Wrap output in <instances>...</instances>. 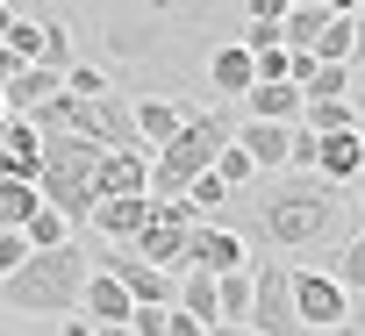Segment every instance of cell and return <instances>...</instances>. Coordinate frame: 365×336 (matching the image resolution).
<instances>
[{
  "mask_svg": "<svg viewBox=\"0 0 365 336\" xmlns=\"http://www.w3.org/2000/svg\"><path fill=\"white\" fill-rule=\"evenodd\" d=\"M237 201L244 208H222V222L265 258H322L358 229V208L322 172H258L251 187H237Z\"/></svg>",
  "mask_w": 365,
  "mask_h": 336,
  "instance_id": "6da1fadb",
  "label": "cell"
},
{
  "mask_svg": "<svg viewBox=\"0 0 365 336\" xmlns=\"http://www.w3.org/2000/svg\"><path fill=\"white\" fill-rule=\"evenodd\" d=\"M208 22H215V0H101V8H93L108 65H122V72L165 65L172 43L208 36Z\"/></svg>",
  "mask_w": 365,
  "mask_h": 336,
  "instance_id": "7a4b0ae2",
  "label": "cell"
},
{
  "mask_svg": "<svg viewBox=\"0 0 365 336\" xmlns=\"http://www.w3.org/2000/svg\"><path fill=\"white\" fill-rule=\"evenodd\" d=\"M86 272H93V258H86V243H79V229H72L65 243L29 251L15 272H0V308L22 315V322H58V315H72V308H79Z\"/></svg>",
  "mask_w": 365,
  "mask_h": 336,
  "instance_id": "3957f363",
  "label": "cell"
},
{
  "mask_svg": "<svg viewBox=\"0 0 365 336\" xmlns=\"http://www.w3.org/2000/svg\"><path fill=\"white\" fill-rule=\"evenodd\" d=\"M93 164H101V143L79 136V129H43V164H36V187L43 201L79 229L93 215Z\"/></svg>",
  "mask_w": 365,
  "mask_h": 336,
  "instance_id": "277c9868",
  "label": "cell"
},
{
  "mask_svg": "<svg viewBox=\"0 0 365 336\" xmlns=\"http://www.w3.org/2000/svg\"><path fill=\"white\" fill-rule=\"evenodd\" d=\"M287 293H294V315H301V329H329V322L358 315V293H351L336 272H322L315 258H287Z\"/></svg>",
  "mask_w": 365,
  "mask_h": 336,
  "instance_id": "5b68a950",
  "label": "cell"
},
{
  "mask_svg": "<svg viewBox=\"0 0 365 336\" xmlns=\"http://www.w3.org/2000/svg\"><path fill=\"white\" fill-rule=\"evenodd\" d=\"M194 208L179 201V194H150V215H143V229H136V258H150V265H165V272H179L187 265V236H194Z\"/></svg>",
  "mask_w": 365,
  "mask_h": 336,
  "instance_id": "8992f818",
  "label": "cell"
},
{
  "mask_svg": "<svg viewBox=\"0 0 365 336\" xmlns=\"http://www.w3.org/2000/svg\"><path fill=\"white\" fill-rule=\"evenodd\" d=\"M65 129H79V136H93L101 150H122V143H136V107L108 86V93H93V100H79L72 93V122Z\"/></svg>",
  "mask_w": 365,
  "mask_h": 336,
  "instance_id": "52a82bcc",
  "label": "cell"
},
{
  "mask_svg": "<svg viewBox=\"0 0 365 336\" xmlns=\"http://www.w3.org/2000/svg\"><path fill=\"white\" fill-rule=\"evenodd\" d=\"M237 265H251V243L222 215H201L194 236H187V265H179V272H237Z\"/></svg>",
  "mask_w": 365,
  "mask_h": 336,
  "instance_id": "ba28073f",
  "label": "cell"
},
{
  "mask_svg": "<svg viewBox=\"0 0 365 336\" xmlns=\"http://www.w3.org/2000/svg\"><path fill=\"white\" fill-rule=\"evenodd\" d=\"M308 172L351 187V179L365 172V129H358V122H351V129H322V136H315V164H308Z\"/></svg>",
  "mask_w": 365,
  "mask_h": 336,
  "instance_id": "9c48e42d",
  "label": "cell"
},
{
  "mask_svg": "<svg viewBox=\"0 0 365 336\" xmlns=\"http://www.w3.org/2000/svg\"><path fill=\"white\" fill-rule=\"evenodd\" d=\"M43 164V129L29 115H0V179H36Z\"/></svg>",
  "mask_w": 365,
  "mask_h": 336,
  "instance_id": "30bf717a",
  "label": "cell"
},
{
  "mask_svg": "<svg viewBox=\"0 0 365 336\" xmlns=\"http://www.w3.org/2000/svg\"><path fill=\"white\" fill-rule=\"evenodd\" d=\"M143 215H150V194H101L79 229H93V236H108V243H136Z\"/></svg>",
  "mask_w": 365,
  "mask_h": 336,
  "instance_id": "8fae6325",
  "label": "cell"
},
{
  "mask_svg": "<svg viewBox=\"0 0 365 336\" xmlns=\"http://www.w3.org/2000/svg\"><path fill=\"white\" fill-rule=\"evenodd\" d=\"M237 143L251 150L258 172H287V143H294V122H265V115H237Z\"/></svg>",
  "mask_w": 365,
  "mask_h": 336,
  "instance_id": "7c38bea8",
  "label": "cell"
},
{
  "mask_svg": "<svg viewBox=\"0 0 365 336\" xmlns=\"http://www.w3.org/2000/svg\"><path fill=\"white\" fill-rule=\"evenodd\" d=\"M129 107H136V143H150V150H158L165 136H179V122H187V107H194V100H179V93H136Z\"/></svg>",
  "mask_w": 365,
  "mask_h": 336,
  "instance_id": "4fadbf2b",
  "label": "cell"
},
{
  "mask_svg": "<svg viewBox=\"0 0 365 336\" xmlns=\"http://www.w3.org/2000/svg\"><path fill=\"white\" fill-rule=\"evenodd\" d=\"M129 308H136V300H129V286H122L108 265H93V272H86V286H79V315H86V322H129Z\"/></svg>",
  "mask_w": 365,
  "mask_h": 336,
  "instance_id": "5bb4252c",
  "label": "cell"
},
{
  "mask_svg": "<svg viewBox=\"0 0 365 336\" xmlns=\"http://www.w3.org/2000/svg\"><path fill=\"white\" fill-rule=\"evenodd\" d=\"M201 72H208V93L244 100V86H251V51H244V43H208Z\"/></svg>",
  "mask_w": 365,
  "mask_h": 336,
  "instance_id": "9a60e30c",
  "label": "cell"
},
{
  "mask_svg": "<svg viewBox=\"0 0 365 336\" xmlns=\"http://www.w3.org/2000/svg\"><path fill=\"white\" fill-rule=\"evenodd\" d=\"M58 86H65V72H51V65H15V79L0 86V100H8V115H29V107H43Z\"/></svg>",
  "mask_w": 365,
  "mask_h": 336,
  "instance_id": "2e32d148",
  "label": "cell"
},
{
  "mask_svg": "<svg viewBox=\"0 0 365 336\" xmlns=\"http://www.w3.org/2000/svg\"><path fill=\"white\" fill-rule=\"evenodd\" d=\"M322 22H329L322 0H294V8L279 15V43H287V51H308V43L322 36Z\"/></svg>",
  "mask_w": 365,
  "mask_h": 336,
  "instance_id": "e0dca14e",
  "label": "cell"
},
{
  "mask_svg": "<svg viewBox=\"0 0 365 336\" xmlns=\"http://www.w3.org/2000/svg\"><path fill=\"white\" fill-rule=\"evenodd\" d=\"M172 308H187L201 329L222 322V308H215V272H179V300H172Z\"/></svg>",
  "mask_w": 365,
  "mask_h": 336,
  "instance_id": "ac0fdd59",
  "label": "cell"
},
{
  "mask_svg": "<svg viewBox=\"0 0 365 336\" xmlns=\"http://www.w3.org/2000/svg\"><path fill=\"white\" fill-rule=\"evenodd\" d=\"M36 208H43V187L36 179H0V229H22Z\"/></svg>",
  "mask_w": 365,
  "mask_h": 336,
  "instance_id": "d6986e66",
  "label": "cell"
},
{
  "mask_svg": "<svg viewBox=\"0 0 365 336\" xmlns=\"http://www.w3.org/2000/svg\"><path fill=\"white\" fill-rule=\"evenodd\" d=\"M308 58H329V65H351V58H358V36H351V15H329V22H322V36L308 43Z\"/></svg>",
  "mask_w": 365,
  "mask_h": 336,
  "instance_id": "ffe728a7",
  "label": "cell"
},
{
  "mask_svg": "<svg viewBox=\"0 0 365 336\" xmlns=\"http://www.w3.org/2000/svg\"><path fill=\"white\" fill-rule=\"evenodd\" d=\"M215 308H222V322H244L251 315V265L215 272Z\"/></svg>",
  "mask_w": 365,
  "mask_h": 336,
  "instance_id": "44dd1931",
  "label": "cell"
},
{
  "mask_svg": "<svg viewBox=\"0 0 365 336\" xmlns=\"http://www.w3.org/2000/svg\"><path fill=\"white\" fill-rule=\"evenodd\" d=\"M329 272H336L351 293H365V222H358V229H351V236L329 251Z\"/></svg>",
  "mask_w": 365,
  "mask_h": 336,
  "instance_id": "7402d4cb",
  "label": "cell"
},
{
  "mask_svg": "<svg viewBox=\"0 0 365 336\" xmlns=\"http://www.w3.org/2000/svg\"><path fill=\"white\" fill-rule=\"evenodd\" d=\"M215 179H222V187H230V194H237V187H251V179H258V164H251V150H244V143H237V136H230V143H222V150H215Z\"/></svg>",
  "mask_w": 365,
  "mask_h": 336,
  "instance_id": "603a6c76",
  "label": "cell"
},
{
  "mask_svg": "<svg viewBox=\"0 0 365 336\" xmlns=\"http://www.w3.org/2000/svg\"><path fill=\"white\" fill-rule=\"evenodd\" d=\"M22 236H29V251H51V243H65V236H72V222H65V215H58V208L43 201V208H36V215L22 222Z\"/></svg>",
  "mask_w": 365,
  "mask_h": 336,
  "instance_id": "cb8c5ba5",
  "label": "cell"
},
{
  "mask_svg": "<svg viewBox=\"0 0 365 336\" xmlns=\"http://www.w3.org/2000/svg\"><path fill=\"white\" fill-rule=\"evenodd\" d=\"M79 51H72V29L58 22V15H43V51H36V65H51V72H65Z\"/></svg>",
  "mask_w": 365,
  "mask_h": 336,
  "instance_id": "d4e9b609",
  "label": "cell"
},
{
  "mask_svg": "<svg viewBox=\"0 0 365 336\" xmlns=\"http://www.w3.org/2000/svg\"><path fill=\"white\" fill-rule=\"evenodd\" d=\"M115 79H108V65H86V58H72L65 65V93H79V100H93V93H108Z\"/></svg>",
  "mask_w": 365,
  "mask_h": 336,
  "instance_id": "484cf974",
  "label": "cell"
},
{
  "mask_svg": "<svg viewBox=\"0 0 365 336\" xmlns=\"http://www.w3.org/2000/svg\"><path fill=\"white\" fill-rule=\"evenodd\" d=\"M22 258H29V236L22 229H0V272H15Z\"/></svg>",
  "mask_w": 365,
  "mask_h": 336,
  "instance_id": "4316f807",
  "label": "cell"
},
{
  "mask_svg": "<svg viewBox=\"0 0 365 336\" xmlns=\"http://www.w3.org/2000/svg\"><path fill=\"white\" fill-rule=\"evenodd\" d=\"M279 43V22H251L244 15V51H272Z\"/></svg>",
  "mask_w": 365,
  "mask_h": 336,
  "instance_id": "83f0119b",
  "label": "cell"
},
{
  "mask_svg": "<svg viewBox=\"0 0 365 336\" xmlns=\"http://www.w3.org/2000/svg\"><path fill=\"white\" fill-rule=\"evenodd\" d=\"M294 8V0H237V15H251V22H279Z\"/></svg>",
  "mask_w": 365,
  "mask_h": 336,
  "instance_id": "f1b7e54d",
  "label": "cell"
},
{
  "mask_svg": "<svg viewBox=\"0 0 365 336\" xmlns=\"http://www.w3.org/2000/svg\"><path fill=\"white\" fill-rule=\"evenodd\" d=\"M165 336H201V322H194L187 308H172V315H165Z\"/></svg>",
  "mask_w": 365,
  "mask_h": 336,
  "instance_id": "f546056e",
  "label": "cell"
},
{
  "mask_svg": "<svg viewBox=\"0 0 365 336\" xmlns=\"http://www.w3.org/2000/svg\"><path fill=\"white\" fill-rule=\"evenodd\" d=\"M58 336H93V322H86V315L72 308V315H58Z\"/></svg>",
  "mask_w": 365,
  "mask_h": 336,
  "instance_id": "4dcf8cb0",
  "label": "cell"
},
{
  "mask_svg": "<svg viewBox=\"0 0 365 336\" xmlns=\"http://www.w3.org/2000/svg\"><path fill=\"white\" fill-rule=\"evenodd\" d=\"M315 336H365V322H358V315H344V322H329V329H315Z\"/></svg>",
  "mask_w": 365,
  "mask_h": 336,
  "instance_id": "1f68e13d",
  "label": "cell"
},
{
  "mask_svg": "<svg viewBox=\"0 0 365 336\" xmlns=\"http://www.w3.org/2000/svg\"><path fill=\"white\" fill-rule=\"evenodd\" d=\"M8 8H22V15H36V22H43V15L58 8V0H8Z\"/></svg>",
  "mask_w": 365,
  "mask_h": 336,
  "instance_id": "d6a6232c",
  "label": "cell"
},
{
  "mask_svg": "<svg viewBox=\"0 0 365 336\" xmlns=\"http://www.w3.org/2000/svg\"><path fill=\"white\" fill-rule=\"evenodd\" d=\"M0 336H29V322H22V315H8V308H0Z\"/></svg>",
  "mask_w": 365,
  "mask_h": 336,
  "instance_id": "836d02e7",
  "label": "cell"
},
{
  "mask_svg": "<svg viewBox=\"0 0 365 336\" xmlns=\"http://www.w3.org/2000/svg\"><path fill=\"white\" fill-rule=\"evenodd\" d=\"M351 115H358V129H365V79H351Z\"/></svg>",
  "mask_w": 365,
  "mask_h": 336,
  "instance_id": "e575fe53",
  "label": "cell"
},
{
  "mask_svg": "<svg viewBox=\"0 0 365 336\" xmlns=\"http://www.w3.org/2000/svg\"><path fill=\"white\" fill-rule=\"evenodd\" d=\"M15 65H22V58H15L8 43H0V86H8V79H15Z\"/></svg>",
  "mask_w": 365,
  "mask_h": 336,
  "instance_id": "d590c367",
  "label": "cell"
},
{
  "mask_svg": "<svg viewBox=\"0 0 365 336\" xmlns=\"http://www.w3.org/2000/svg\"><path fill=\"white\" fill-rule=\"evenodd\" d=\"M351 36H358V51H365V0L351 8Z\"/></svg>",
  "mask_w": 365,
  "mask_h": 336,
  "instance_id": "8d00e7d4",
  "label": "cell"
},
{
  "mask_svg": "<svg viewBox=\"0 0 365 336\" xmlns=\"http://www.w3.org/2000/svg\"><path fill=\"white\" fill-rule=\"evenodd\" d=\"M93 336H136L129 322H93Z\"/></svg>",
  "mask_w": 365,
  "mask_h": 336,
  "instance_id": "74e56055",
  "label": "cell"
},
{
  "mask_svg": "<svg viewBox=\"0 0 365 336\" xmlns=\"http://www.w3.org/2000/svg\"><path fill=\"white\" fill-rule=\"evenodd\" d=\"M351 187H358V194H351V208H358V222H365V172H358Z\"/></svg>",
  "mask_w": 365,
  "mask_h": 336,
  "instance_id": "f35d334b",
  "label": "cell"
},
{
  "mask_svg": "<svg viewBox=\"0 0 365 336\" xmlns=\"http://www.w3.org/2000/svg\"><path fill=\"white\" fill-rule=\"evenodd\" d=\"M322 8H329V15H351V8H358V0H322Z\"/></svg>",
  "mask_w": 365,
  "mask_h": 336,
  "instance_id": "ab89813d",
  "label": "cell"
},
{
  "mask_svg": "<svg viewBox=\"0 0 365 336\" xmlns=\"http://www.w3.org/2000/svg\"><path fill=\"white\" fill-rule=\"evenodd\" d=\"M351 79H365V51H358V58H351Z\"/></svg>",
  "mask_w": 365,
  "mask_h": 336,
  "instance_id": "60d3db41",
  "label": "cell"
},
{
  "mask_svg": "<svg viewBox=\"0 0 365 336\" xmlns=\"http://www.w3.org/2000/svg\"><path fill=\"white\" fill-rule=\"evenodd\" d=\"M0 115H8V100H0Z\"/></svg>",
  "mask_w": 365,
  "mask_h": 336,
  "instance_id": "b9f144b4",
  "label": "cell"
}]
</instances>
